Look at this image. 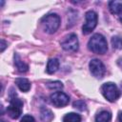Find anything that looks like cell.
<instances>
[{
    "label": "cell",
    "mask_w": 122,
    "mask_h": 122,
    "mask_svg": "<svg viewBox=\"0 0 122 122\" xmlns=\"http://www.w3.org/2000/svg\"><path fill=\"white\" fill-rule=\"evenodd\" d=\"M50 99H51V102L53 104V106H55L57 108L65 107L70 102L69 95L63 92H55L51 93L50 96Z\"/></svg>",
    "instance_id": "cell-7"
},
{
    "label": "cell",
    "mask_w": 122,
    "mask_h": 122,
    "mask_svg": "<svg viewBox=\"0 0 122 122\" xmlns=\"http://www.w3.org/2000/svg\"><path fill=\"white\" fill-rule=\"evenodd\" d=\"M14 65H15L17 71L20 72H26L29 70V66L25 62L22 61V59L20 58L18 53H14Z\"/></svg>",
    "instance_id": "cell-10"
},
{
    "label": "cell",
    "mask_w": 122,
    "mask_h": 122,
    "mask_svg": "<svg viewBox=\"0 0 122 122\" xmlns=\"http://www.w3.org/2000/svg\"><path fill=\"white\" fill-rule=\"evenodd\" d=\"M7 46H8V44L5 42V40L1 39V52L4 51V50H5V48H6Z\"/></svg>",
    "instance_id": "cell-20"
},
{
    "label": "cell",
    "mask_w": 122,
    "mask_h": 122,
    "mask_svg": "<svg viewBox=\"0 0 122 122\" xmlns=\"http://www.w3.org/2000/svg\"><path fill=\"white\" fill-rule=\"evenodd\" d=\"M20 122H35V119L30 114H26L21 118Z\"/></svg>",
    "instance_id": "cell-19"
},
{
    "label": "cell",
    "mask_w": 122,
    "mask_h": 122,
    "mask_svg": "<svg viewBox=\"0 0 122 122\" xmlns=\"http://www.w3.org/2000/svg\"><path fill=\"white\" fill-rule=\"evenodd\" d=\"M89 67L92 74L96 78H102L106 72L105 66L99 59H92L90 61Z\"/></svg>",
    "instance_id": "cell-8"
},
{
    "label": "cell",
    "mask_w": 122,
    "mask_h": 122,
    "mask_svg": "<svg viewBox=\"0 0 122 122\" xmlns=\"http://www.w3.org/2000/svg\"><path fill=\"white\" fill-rule=\"evenodd\" d=\"M60 16L56 13H50L46 16H44L41 20V24L43 26V30L47 32V33H54L59 26H60Z\"/></svg>",
    "instance_id": "cell-2"
},
{
    "label": "cell",
    "mask_w": 122,
    "mask_h": 122,
    "mask_svg": "<svg viewBox=\"0 0 122 122\" xmlns=\"http://www.w3.org/2000/svg\"><path fill=\"white\" fill-rule=\"evenodd\" d=\"M23 101L17 97H11L10 105L7 107V113L12 119H17L22 114Z\"/></svg>",
    "instance_id": "cell-4"
},
{
    "label": "cell",
    "mask_w": 122,
    "mask_h": 122,
    "mask_svg": "<svg viewBox=\"0 0 122 122\" xmlns=\"http://www.w3.org/2000/svg\"><path fill=\"white\" fill-rule=\"evenodd\" d=\"M40 118L42 122H51L53 119V113L50 109L43 106L40 108Z\"/></svg>",
    "instance_id": "cell-9"
},
{
    "label": "cell",
    "mask_w": 122,
    "mask_h": 122,
    "mask_svg": "<svg viewBox=\"0 0 122 122\" xmlns=\"http://www.w3.org/2000/svg\"><path fill=\"white\" fill-rule=\"evenodd\" d=\"M112 114L108 111H101L95 116V122H111Z\"/></svg>",
    "instance_id": "cell-13"
},
{
    "label": "cell",
    "mask_w": 122,
    "mask_h": 122,
    "mask_svg": "<svg viewBox=\"0 0 122 122\" xmlns=\"http://www.w3.org/2000/svg\"><path fill=\"white\" fill-rule=\"evenodd\" d=\"M118 120L119 122H122V112H119V115H118Z\"/></svg>",
    "instance_id": "cell-23"
},
{
    "label": "cell",
    "mask_w": 122,
    "mask_h": 122,
    "mask_svg": "<svg viewBox=\"0 0 122 122\" xmlns=\"http://www.w3.org/2000/svg\"><path fill=\"white\" fill-rule=\"evenodd\" d=\"M15 84L17 85L19 90L22 91V92H29V90L30 89V82L27 78H23V77L16 78L15 79Z\"/></svg>",
    "instance_id": "cell-11"
},
{
    "label": "cell",
    "mask_w": 122,
    "mask_h": 122,
    "mask_svg": "<svg viewBox=\"0 0 122 122\" xmlns=\"http://www.w3.org/2000/svg\"><path fill=\"white\" fill-rule=\"evenodd\" d=\"M72 106L75 109L79 110V111H85L87 109V105H86V103L83 100H77V101L73 102V105Z\"/></svg>",
    "instance_id": "cell-18"
},
{
    "label": "cell",
    "mask_w": 122,
    "mask_h": 122,
    "mask_svg": "<svg viewBox=\"0 0 122 122\" xmlns=\"http://www.w3.org/2000/svg\"><path fill=\"white\" fill-rule=\"evenodd\" d=\"M46 86H47L50 90H56V91H59V90H62V89H63V84H62V82H60V81H50V82H47V83H46Z\"/></svg>",
    "instance_id": "cell-16"
},
{
    "label": "cell",
    "mask_w": 122,
    "mask_h": 122,
    "mask_svg": "<svg viewBox=\"0 0 122 122\" xmlns=\"http://www.w3.org/2000/svg\"><path fill=\"white\" fill-rule=\"evenodd\" d=\"M112 48L113 49H116V50H120L122 49V38L120 36H112Z\"/></svg>",
    "instance_id": "cell-17"
},
{
    "label": "cell",
    "mask_w": 122,
    "mask_h": 122,
    "mask_svg": "<svg viewBox=\"0 0 122 122\" xmlns=\"http://www.w3.org/2000/svg\"><path fill=\"white\" fill-rule=\"evenodd\" d=\"M63 122H81V116L75 112H70L64 115Z\"/></svg>",
    "instance_id": "cell-14"
},
{
    "label": "cell",
    "mask_w": 122,
    "mask_h": 122,
    "mask_svg": "<svg viewBox=\"0 0 122 122\" xmlns=\"http://www.w3.org/2000/svg\"><path fill=\"white\" fill-rule=\"evenodd\" d=\"M59 68V61L56 58H51L48 61L47 64V72L50 74L54 73Z\"/></svg>",
    "instance_id": "cell-12"
},
{
    "label": "cell",
    "mask_w": 122,
    "mask_h": 122,
    "mask_svg": "<svg viewBox=\"0 0 122 122\" xmlns=\"http://www.w3.org/2000/svg\"><path fill=\"white\" fill-rule=\"evenodd\" d=\"M121 7H122V2H118V1L109 2V9H110V11L112 14H117L119 12Z\"/></svg>",
    "instance_id": "cell-15"
},
{
    "label": "cell",
    "mask_w": 122,
    "mask_h": 122,
    "mask_svg": "<svg viewBox=\"0 0 122 122\" xmlns=\"http://www.w3.org/2000/svg\"><path fill=\"white\" fill-rule=\"evenodd\" d=\"M61 46L65 51H76L78 50V47H79V43H78V39H77L76 34L70 33L69 35H67L64 38V40L61 42Z\"/></svg>",
    "instance_id": "cell-6"
},
{
    "label": "cell",
    "mask_w": 122,
    "mask_h": 122,
    "mask_svg": "<svg viewBox=\"0 0 122 122\" xmlns=\"http://www.w3.org/2000/svg\"><path fill=\"white\" fill-rule=\"evenodd\" d=\"M101 92L103 96L110 102L116 101L121 95V92L119 91L117 86L112 82H108L103 84L101 87Z\"/></svg>",
    "instance_id": "cell-3"
},
{
    "label": "cell",
    "mask_w": 122,
    "mask_h": 122,
    "mask_svg": "<svg viewBox=\"0 0 122 122\" xmlns=\"http://www.w3.org/2000/svg\"><path fill=\"white\" fill-rule=\"evenodd\" d=\"M117 15H118V17H119V20H120V22L122 23V7H121V9H120L119 12L117 13Z\"/></svg>",
    "instance_id": "cell-21"
},
{
    "label": "cell",
    "mask_w": 122,
    "mask_h": 122,
    "mask_svg": "<svg viewBox=\"0 0 122 122\" xmlns=\"http://www.w3.org/2000/svg\"><path fill=\"white\" fill-rule=\"evenodd\" d=\"M88 48L94 53L104 54L108 51V43L102 34L95 33L90 38L88 42Z\"/></svg>",
    "instance_id": "cell-1"
},
{
    "label": "cell",
    "mask_w": 122,
    "mask_h": 122,
    "mask_svg": "<svg viewBox=\"0 0 122 122\" xmlns=\"http://www.w3.org/2000/svg\"><path fill=\"white\" fill-rule=\"evenodd\" d=\"M117 65L121 68V70H122V59H119L118 61H117Z\"/></svg>",
    "instance_id": "cell-22"
},
{
    "label": "cell",
    "mask_w": 122,
    "mask_h": 122,
    "mask_svg": "<svg viewBox=\"0 0 122 122\" xmlns=\"http://www.w3.org/2000/svg\"><path fill=\"white\" fill-rule=\"evenodd\" d=\"M85 18L86 22L82 27V31L84 34H89L94 30V28L97 25V13L93 10H89L86 12Z\"/></svg>",
    "instance_id": "cell-5"
}]
</instances>
